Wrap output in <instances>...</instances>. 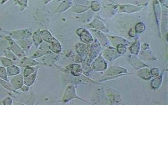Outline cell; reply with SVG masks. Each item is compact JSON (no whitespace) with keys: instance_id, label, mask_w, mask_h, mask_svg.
<instances>
[{"instance_id":"obj_15","label":"cell","mask_w":168,"mask_h":168,"mask_svg":"<svg viewBox=\"0 0 168 168\" xmlns=\"http://www.w3.org/2000/svg\"><path fill=\"white\" fill-rule=\"evenodd\" d=\"M1 62L2 65L5 67H7L9 66L13 65V63L12 60L8 59L7 58L3 57L1 58Z\"/></svg>"},{"instance_id":"obj_8","label":"cell","mask_w":168,"mask_h":168,"mask_svg":"<svg viewBox=\"0 0 168 168\" xmlns=\"http://www.w3.org/2000/svg\"><path fill=\"white\" fill-rule=\"evenodd\" d=\"M38 70L32 75L24 77V84L28 86L31 87L35 83L37 78Z\"/></svg>"},{"instance_id":"obj_6","label":"cell","mask_w":168,"mask_h":168,"mask_svg":"<svg viewBox=\"0 0 168 168\" xmlns=\"http://www.w3.org/2000/svg\"><path fill=\"white\" fill-rule=\"evenodd\" d=\"M137 74L138 77L144 81H150V79L152 78L151 74H150V70L148 69H141L139 71H138Z\"/></svg>"},{"instance_id":"obj_11","label":"cell","mask_w":168,"mask_h":168,"mask_svg":"<svg viewBox=\"0 0 168 168\" xmlns=\"http://www.w3.org/2000/svg\"><path fill=\"white\" fill-rule=\"evenodd\" d=\"M0 85L4 88V89L8 90L9 91L16 93V92L15 91V90L12 89L9 81H5L3 79H0Z\"/></svg>"},{"instance_id":"obj_13","label":"cell","mask_w":168,"mask_h":168,"mask_svg":"<svg viewBox=\"0 0 168 168\" xmlns=\"http://www.w3.org/2000/svg\"><path fill=\"white\" fill-rule=\"evenodd\" d=\"M0 79L5 81H9L7 69L4 66H0Z\"/></svg>"},{"instance_id":"obj_3","label":"cell","mask_w":168,"mask_h":168,"mask_svg":"<svg viewBox=\"0 0 168 168\" xmlns=\"http://www.w3.org/2000/svg\"><path fill=\"white\" fill-rule=\"evenodd\" d=\"M10 84L12 89L17 92L21 87L24 84V77L21 73L17 76L11 77L10 81Z\"/></svg>"},{"instance_id":"obj_10","label":"cell","mask_w":168,"mask_h":168,"mask_svg":"<svg viewBox=\"0 0 168 168\" xmlns=\"http://www.w3.org/2000/svg\"><path fill=\"white\" fill-rule=\"evenodd\" d=\"M78 77L82 79L84 84L92 85V84H99L100 83L99 82H96V81H94L93 79L89 78V77H88L86 75H83V73Z\"/></svg>"},{"instance_id":"obj_17","label":"cell","mask_w":168,"mask_h":168,"mask_svg":"<svg viewBox=\"0 0 168 168\" xmlns=\"http://www.w3.org/2000/svg\"><path fill=\"white\" fill-rule=\"evenodd\" d=\"M30 88V87L28 86L27 85L24 84L21 87L20 90L22 92L24 93H27L29 91Z\"/></svg>"},{"instance_id":"obj_9","label":"cell","mask_w":168,"mask_h":168,"mask_svg":"<svg viewBox=\"0 0 168 168\" xmlns=\"http://www.w3.org/2000/svg\"><path fill=\"white\" fill-rule=\"evenodd\" d=\"M38 64V63L33 59L24 58L21 61V66L23 67H28L30 66H35Z\"/></svg>"},{"instance_id":"obj_14","label":"cell","mask_w":168,"mask_h":168,"mask_svg":"<svg viewBox=\"0 0 168 168\" xmlns=\"http://www.w3.org/2000/svg\"><path fill=\"white\" fill-rule=\"evenodd\" d=\"M13 99L10 96H7L0 101V104L2 105H11L13 104Z\"/></svg>"},{"instance_id":"obj_16","label":"cell","mask_w":168,"mask_h":168,"mask_svg":"<svg viewBox=\"0 0 168 168\" xmlns=\"http://www.w3.org/2000/svg\"><path fill=\"white\" fill-rule=\"evenodd\" d=\"M150 72L152 78H154V77H158V76L160 75V71L159 69L156 68L151 69Z\"/></svg>"},{"instance_id":"obj_12","label":"cell","mask_w":168,"mask_h":168,"mask_svg":"<svg viewBox=\"0 0 168 168\" xmlns=\"http://www.w3.org/2000/svg\"><path fill=\"white\" fill-rule=\"evenodd\" d=\"M37 70L38 68L36 66H30V67H26L23 71L22 75H23L24 77H28V76H30L35 73Z\"/></svg>"},{"instance_id":"obj_5","label":"cell","mask_w":168,"mask_h":168,"mask_svg":"<svg viewBox=\"0 0 168 168\" xmlns=\"http://www.w3.org/2000/svg\"><path fill=\"white\" fill-rule=\"evenodd\" d=\"M6 69L7 75L9 77H14L21 73V69L17 65H11L7 67Z\"/></svg>"},{"instance_id":"obj_2","label":"cell","mask_w":168,"mask_h":168,"mask_svg":"<svg viewBox=\"0 0 168 168\" xmlns=\"http://www.w3.org/2000/svg\"><path fill=\"white\" fill-rule=\"evenodd\" d=\"M77 86L73 84H69L66 87L64 95L61 100V102L63 103L67 104L70 102L71 101L74 99H78V100L83 101L84 102L92 104L91 103L86 101L83 99L79 97L77 93Z\"/></svg>"},{"instance_id":"obj_4","label":"cell","mask_w":168,"mask_h":168,"mask_svg":"<svg viewBox=\"0 0 168 168\" xmlns=\"http://www.w3.org/2000/svg\"><path fill=\"white\" fill-rule=\"evenodd\" d=\"M164 73L165 71L161 74L160 73V75L158 77L152 78L150 79V86L151 89L154 90H157L159 89L163 81Z\"/></svg>"},{"instance_id":"obj_7","label":"cell","mask_w":168,"mask_h":168,"mask_svg":"<svg viewBox=\"0 0 168 168\" xmlns=\"http://www.w3.org/2000/svg\"><path fill=\"white\" fill-rule=\"evenodd\" d=\"M69 73L74 77H78L82 74L83 71L79 65H73L68 69Z\"/></svg>"},{"instance_id":"obj_1","label":"cell","mask_w":168,"mask_h":168,"mask_svg":"<svg viewBox=\"0 0 168 168\" xmlns=\"http://www.w3.org/2000/svg\"><path fill=\"white\" fill-rule=\"evenodd\" d=\"M128 75L130 74L128 73L127 70L125 69L122 67H112L105 72L104 75L102 78L99 80V82L101 83L102 82L111 81Z\"/></svg>"}]
</instances>
